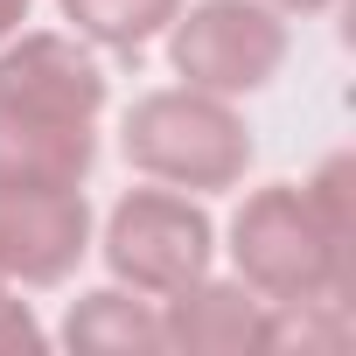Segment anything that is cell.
<instances>
[{"mask_svg":"<svg viewBox=\"0 0 356 356\" xmlns=\"http://www.w3.org/2000/svg\"><path fill=\"white\" fill-rule=\"evenodd\" d=\"M0 105L91 126L105 105V70L77 35H8L0 42Z\"/></svg>","mask_w":356,"mask_h":356,"instance_id":"6","label":"cell"},{"mask_svg":"<svg viewBox=\"0 0 356 356\" xmlns=\"http://www.w3.org/2000/svg\"><path fill=\"white\" fill-rule=\"evenodd\" d=\"M175 70H182L196 91H217V98H238V91H259L280 56H286V29L266 0H203V8L175 15V42H168Z\"/></svg>","mask_w":356,"mask_h":356,"instance_id":"4","label":"cell"},{"mask_svg":"<svg viewBox=\"0 0 356 356\" xmlns=\"http://www.w3.org/2000/svg\"><path fill=\"white\" fill-rule=\"evenodd\" d=\"M231 259H238V280L259 293V300H342L349 293V259L328 245L321 217L307 210L300 189L273 182L259 189L238 224H231Z\"/></svg>","mask_w":356,"mask_h":356,"instance_id":"2","label":"cell"},{"mask_svg":"<svg viewBox=\"0 0 356 356\" xmlns=\"http://www.w3.org/2000/svg\"><path fill=\"white\" fill-rule=\"evenodd\" d=\"M22 22H29V0H0V42L22 35Z\"/></svg>","mask_w":356,"mask_h":356,"instance_id":"12","label":"cell"},{"mask_svg":"<svg viewBox=\"0 0 356 356\" xmlns=\"http://www.w3.org/2000/svg\"><path fill=\"white\" fill-rule=\"evenodd\" d=\"M105 266L133 293L168 300V293H182V286H196L210 273V217L189 196H175L168 182L133 189L105 224Z\"/></svg>","mask_w":356,"mask_h":356,"instance_id":"3","label":"cell"},{"mask_svg":"<svg viewBox=\"0 0 356 356\" xmlns=\"http://www.w3.org/2000/svg\"><path fill=\"white\" fill-rule=\"evenodd\" d=\"M266 8H273V15H321L328 0H266Z\"/></svg>","mask_w":356,"mask_h":356,"instance_id":"13","label":"cell"},{"mask_svg":"<svg viewBox=\"0 0 356 356\" xmlns=\"http://www.w3.org/2000/svg\"><path fill=\"white\" fill-rule=\"evenodd\" d=\"M91 245L84 189H0V280L56 286Z\"/></svg>","mask_w":356,"mask_h":356,"instance_id":"5","label":"cell"},{"mask_svg":"<svg viewBox=\"0 0 356 356\" xmlns=\"http://www.w3.org/2000/svg\"><path fill=\"white\" fill-rule=\"evenodd\" d=\"M63 342L70 349H91V356H154V349H168L161 307L147 293H119V286L84 293L70 307V321H63Z\"/></svg>","mask_w":356,"mask_h":356,"instance_id":"9","label":"cell"},{"mask_svg":"<svg viewBox=\"0 0 356 356\" xmlns=\"http://www.w3.org/2000/svg\"><path fill=\"white\" fill-rule=\"evenodd\" d=\"M161 335L168 349H189V356H224V349H259L266 335V300L252 286H182L161 300Z\"/></svg>","mask_w":356,"mask_h":356,"instance_id":"8","label":"cell"},{"mask_svg":"<svg viewBox=\"0 0 356 356\" xmlns=\"http://www.w3.org/2000/svg\"><path fill=\"white\" fill-rule=\"evenodd\" d=\"M42 342V328H35V314L8 293V286H0V349H35Z\"/></svg>","mask_w":356,"mask_h":356,"instance_id":"11","label":"cell"},{"mask_svg":"<svg viewBox=\"0 0 356 356\" xmlns=\"http://www.w3.org/2000/svg\"><path fill=\"white\" fill-rule=\"evenodd\" d=\"M0 286H8V280H0Z\"/></svg>","mask_w":356,"mask_h":356,"instance_id":"14","label":"cell"},{"mask_svg":"<svg viewBox=\"0 0 356 356\" xmlns=\"http://www.w3.org/2000/svg\"><path fill=\"white\" fill-rule=\"evenodd\" d=\"M126 161L168 189H231L252 161V133L238 126L231 98L182 84L126 112Z\"/></svg>","mask_w":356,"mask_h":356,"instance_id":"1","label":"cell"},{"mask_svg":"<svg viewBox=\"0 0 356 356\" xmlns=\"http://www.w3.org/2000/svg\"><path fill=\"white\" fill-rule=\"evenodd\" d=\"M98 161L91 126L0 105V189H84Z\"/></svg>","mask_w":356,"mask_h":356,"instance_id":"7","label":"cell"},{"mask_svg":"<svg viewBox=\"0 0 356 356\" xmlns=\"http://www.w3.org/2000/svg\"><path fill=\"white\" fill-rule=\"evenodd\" d=\"M175 15H182V0H63V22H70L77 35L119 49V56L147 49Z\"/></svg>","mask_w":356,"mask_h":356,"instance_id":"10","label":"cell"}]
</instances>
